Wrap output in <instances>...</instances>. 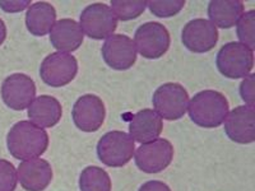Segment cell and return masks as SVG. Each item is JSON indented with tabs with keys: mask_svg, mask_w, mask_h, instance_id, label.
<instances>
[{
	"mask_svg": "<svg viewBox=\"0 0 255 191\" xmlns=\"http://www.w3.org/2000/svg\"><path fill=\"white\" fill-rule=\"evenodd\" d=\"M36 97V84L31 77L15 73L6 77L1 84V98L9 108L23 111Z\"/></svg>",
	"mask_w": 255,
	"mask_h": 191,
	"instance_id": "30bf717a",
	"label": "cell"
},
{
	"mask_svg": "<svg viewBox=\"0 0 255 191\" xmlns=\"http://www.w3.org/2000/svg\"><path fill=\"white\" fill-rule=\"evenodd\" d=\"M74 125L84 133H95L102 126L106 117V108L96 95H84L76 101L72 110Z\"/></svg>",
	"mask_w": 255,
	"mask_h": 191,
	"instance_id": "8fae6325",
	"label": "cell"
},
{
	"mask_svg": "<svg viewBox=\"0 0 255 191\" xmlns=\"http://www.w3.org/2000/svg\"><path fill=\"white\" fill-rule=\"evenodd\" d=\"M225 133L238 144H252L255 140L254 108L238 106L227 113L225 119Z\"/></svg>",
	"mask_w": 255,
	"mask_h": 191,
	"instance_id": "5bb4252c",
	"label": "cell"
},
{
	"mask_svg": "<svg viewBox=\"0 0 255 191\" xmlns=\"http://www.w3.org/2000/svg\"><path fill=\"white\" fill-rule=\"evenodd\" d=\"M6 147L14 158L27 161L44 154L49 147V135L42 127L31 121L13 125L6 135Z\"/></svg>",
	"mask_w": 255,
	"mask_h": 191,
	"instance_id": "6da1fadb",
	"label": "cell"
},
{
	"mask_svg": "<svg viewBox=\"0 0 255 191\" xmlns=\"http://www.w3.org/2000/svg\"><path fill=\"white\" fill-rule=\"evenodd\" d=\"M17 179L26 191H44L52 180V168L47 161L32 158L20 162Z\"/></svg>",
	"mask_w": 255,
	"mask_h": 191,
	"instance_id": "9a60e30c",
	"label": "cell"
},
{
	"mask_svg": "<svg viewBox=\"0 0 255 191\" xmlns=\"http://www.w3.org/2000/svg\"><path fill=\"white\" fill-rule=\"evenodd\" d=\"M138 191H171V189L162 181H148L143 184Z\"/></svg>",
	"mask_w": 255,
	"mask_h": 191,
	"instance_id": "83f0119b",
	"label": "cell"
},
{
	"mask_svg": "<svg viewBox=\"0 0 255 191\" xmlns=\"http://www.w3.org/2000/svg\"><path fill=\"white\" fill-rule=\"evenodd\" d=\"M171 37L167 28L158 22H147L138 27L134 35V45L140 55L149 60L162 58L170 49Z\"/></svg>",
	"mask_w": 255,
	"mask_h": 191,
	"instance_id": "52a82bcc",
	"label": "cell"
},
{
	"mask_svg": "<svg viewBox=\"0 0 255 191\" xmlns=\"http://www.w3.org/2000/svg\"><path fill=\"white\" fill-rule=\"evenodd\" d=\"M6 38V27L3 19H0V45H3V42Z\"/></svg>",
	"mask_w": 255,
	"mask_h": 191,
	"instance_id": "f1b7e54d",
	"label": "cell"
},
{
	"mask_svg": "<svg viewBox=\"0 0 255 191\" xmlns=\"http://www.w3.org/2000/svg\"><path fill=\"white\" fill-rule=\"evenodd\" d=\"M50 42L59 52H73L83 44V31L78 22L64 18L55 22L50 31Z\"/></svg>",
	"mask_w": 255,
	"mask_h": 191,
	"instance_id": "2e32d148",
	"label": "cell"
},
{
	"mask_svg": "<svg viewBox=\"0 0 255 191\" xmlns=\"http://www.w3.org/2000/svg\"><path fill=\"white\" fill-rule=\"evenodd\" d=\"M55 19V8L47 1H37L27 9L26 27L33 36H45L50 33Z\"/></svg>",
	"mask_w": 255,
	"mask_h": 191,
	"instance_id": "d6986e66",
	"label": "cell"
},
{
	"mask_svg": "<svg viewBox=\"0 0 255 191\" xmlns=\"http://www.w3.org/2000/svg\"><path fill=\"white\" fill-rule=\"evenodd\" d=\"M134 151V140L125 131H109L97 143V157L109 167H123L130 162Z\"/></svg>",
	"mask_w": 255,
	"mask_h": 191,
	"instance_id": "277c9868",
	"label": "cell"
},
{
	"mask_svg": "<svg viewBox=\"0 0 255 191\" xmlns=\"http://www.w3.org/2000/svg\"><path fill=\"white\" fill-rule=\"evenodd\" d=\"M151 13L158 18H170L181 12L185 0H165V1H147Z\"/></svg>",
	"mask_w": 255,
	"mask_h": 191,
	"instance_id": "cb8c5ba5",
	"label": "cell"
},
{
	"mask_svg": "<svg viewBox=\"0 0 255 191\" xmlns=\"http://www.w3.org/2000/svg\"><path fill=\"white\" fill-rule=\"evenodd\" d=\"M152 102L161 119L176 121L188 112L189 95L181 84L165 83L154 91Z\"/></svg>",
	"mask_w": 255,
	"mask_h": 191,
	"instance_id": "5b68a950",
	"label": "cell"
},
{
	"mask_svg": "<svg viewBox=\"0 0 255 191\" xmlns=\"http://www.w3.org/2000/svg\"><path fill=\"white\" fill-rule=\"evenodd\" d=\"M31 6V0H12V1H0V8L6 13H19Z\"/></svg>",
	"mask_w": 255,
	"mask_h": 191,
	"instance_id": "4316f807",
	"label": "cell"
},
{
	"mask_svg": "<svg viewBox=\"0 0 255 191\" xmlns=\"http://www.w3.org/2000/svg\"><path fill=\"white\" fill-rule=\"evenodd\" d=\"M163 130V121L151 108H144L133 116L129 124V135L134 142L149 143L157 139Z\"/></svg>",
	"mask_w": 255,
	"mask_h": 191,
	"instance_id": "e0dca14e",
	"label": "cell"
},
{
	"mask_svg": "<svg viewBox=\"0 0 255 191\" xmlns=\"http://www.w3.org/2000/svg\"><path fill=\"white\" fill-rule=\"evenodd\" d=\"M216 65L218 72L226 78H245L254 67V51L241 42H229L218 51Z\"/></svg>",
	"mask_w": 255,
	"mask_h": 191,
	"instance_id": "3957f363",
	"label": "cell"
},
{
	"mask_svg": "<svg viewBox=\"0 0 255 191\" xmlns=\"http://www.w3.org/2000/svg\"><path fill=\"white\" fill-rule=\"evenodd\" d=\"M102 59L114 70H129L136 61L134 41L125 35H113L106 38L101 49Z\"/></svg>",
	"mask_w": 255,
	"mask_h": 191,
	"instance_id": "4fadbf2b",
	"label": "cell"
},
{
	"mask_svg": "<svg viewBox=\"0 0 255 191\" xmlns=\"http://www.w3.org/2000/svg\"><path fill=\"white\" fill-rule=\"evenodd\" d=\"M111 179L101 167L90 166L79 175L81 191H111Z\"/></svg>",
	"mask_w": 255,
	"mask_h": 191,
	"instance_id": "44dd1931",
	"label": "cell"
},
{
	"mask_svg": "<svg viewBox=\"0 0 255 191\" xmlns=\"http://www.w3.org/2000/svg\"><path fill=\"white\" fill-rule=\"evenodd\" d=\"M145 8H147V1H122V0L111 1V10L115 17L123 22L138 18L144 13Z\"/></svg>",
	"mask_w": 255,
	"mask_h": 191,
	"instance_id": "7402d4cb",
	"label": "cell"
},
{
	"mask_svg": "<svg viewBox=\"0 0 255 191\" xmlns=\"http://www.w3.org/2000/svg\"><path fill=\"white\" fill-rule=\"evenodd\" d=\"M174 145L163 138H157L140 145L135 152V165L145 174H158L171 165Z\"/></svg>",
	"mask_w": 255,
	"mask_h": 191,
	"instance_id": "9c48e42d",
	"label": "cell"
},
{
	"mask_svg": "<svg viewBox=\"0 0 255 191\" xmlns=\"http://www.w3.org/2000/svg\"><path fill=\"white\" fill-rule=\"evenodd\" d=\"M245 6L240 0H213L208 4V17L215 26L220 28H232L244 14Z\"/></svg>",
	"mask_w": 255,
	"mask_h": 191,
	"instance_id": "ffe728a7",
	"label": "cell"
},
{
	"mask_svg": "<svg viewBox=\"0 0 255 191\" xmlns=\"http://www.w3.org/2000/svg\"><path fill=\"white\" fill-rule=\"evenodd\" d=\"M238 37L241 44L254 51L255 49V12L249 10L241 15L238 23Z\"/></svg>",
	"mask_w": 255,
	"mask_h": 191,
	"instance_id": "603a6c76",
	"label": "cell"
},
{
	"mask_svg": "<svg viewBox=\"0 0 255 191\" xmlns=\"http://www.w3.org/2000/svg\"><path fill=\"white\" fill-rule=\"evenodd\" d=\"M78 73V61L70 54L52 52L42 60L40 77L50 87H64L76 78Z\"/></svg>",
	"mask_w": 255,
	"mask_h": 191,
	"instance_id": "ba28073f",
	"label": "cell"
},
{
	"mask_svg": "<svg viewBox=\"0 0 255 191\" xmlns=\"http://www.w3.org/2000/svg\"><path fill=\"white\" fill-rule=\"evenodd\" d=\"M254 81L255 76L250 73L249 76L245 77L240 84V96L245 101V103L249 104V107L254 106Z\"/></svg>",
	"mask_w": 255,
	"mask_h": 191,
	"instance_id": "484cf974",
	"label": "cell"
},
{
	"mask_svg": "<svg viewBox=\"0 0 255 191\" xmlns=\"http://www.w3.org/2000/svg\"><path fill=\"white\" fill-rule=\"evenodd\" d=\"M181 41L189 51L204 54L215 49L217 45L218 29L209 19L197 18L184 26Z\"/></svg>",
	"mask_w": 255,
	"mask_h": 191,
	"instance_id": "7c38bea8",
	"label": "cell"
},
{
	"mask_svg": "<svg viewBox=\"0 0 255 191\" xmlns=\"http://www.w3.org/2000/svg\"><path fill=\"white\" fill-rule=\"evenodd\" d=\"M27 115L31 122L42 129L52 127L60 121L63 107L55 97L44 95L33 99V102L29 104Z\"/></svg>",
	"mask_w": 255,
	"mask_h": 191,
	"instance_id": "ac0fdd59",
	"label": "cell"
},
{
	"mask_svg": "<svg viewBox=\"0 0 255 191\" xmlns=\"http://www.w3.org/2000/svg\"><path fill=\"white\" fill-rule=\"evenodd\" d=\"M79 26L92 40H106L118 28V18L106 4L93 3L82 10Z\"/></svg>",
	"mask_w": 255,
	"mask_h": 191,
	"instance_id": "8992f818",
	"label": "cell"
},
{
	"mask_svg": "<svg viewBox=\"0 0 255 191\" xmlns=\"http://www.w3.org/2000/svg\"><path fill=\"white\" fill-rule=\"evenodd\" d=\"M17 180L14 166L6 159H0V191H14Z\"/></svg>",
	"mask_w": 255,
	"mask_h": 191,
	"instance_id": "d4e9b609",
	"label": "cell"
},
{
	"mask_svg": "<svg viewBox=\"0 0 255 191\" xmlns=\"http://www.w3.org/2000/svg\"><path fill=\"white\" fill-rule=\"evenodd\" d=\"M229 101L222 93L206 90L189 99L188 113L195 125L213 129L223 124L229 113Z\"/></svg>",
	"mask_w": 255,
	"mask_h": 191,
	"instance_id": "7a4b0ae2",
	"label": "cell"
}]
</instances>
